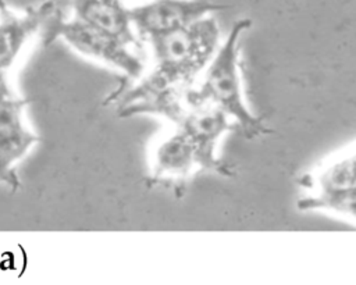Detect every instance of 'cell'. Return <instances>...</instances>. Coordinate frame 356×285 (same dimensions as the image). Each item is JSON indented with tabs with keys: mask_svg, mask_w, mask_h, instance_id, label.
<instances>
[{
	"mask_svg": "<svg viewBox=\"0 0 356 285\" xmlns=\"http://www.w3.org/2000/svg\"><path fill=\"white\" fill-rule=\"evenodd\" d=\"M56 13L53 0H43L19 11L0 0V70L8 72L15 65L31 39L44 29Z\"/></svg>",
	"mask_w": 356,
	"mask_h": 285,
	"instance_id": "8",
	"label": "cell"
},
{
	"mask_svg": "<svg viewBox=\"0 0 356 285\" xmlns=\"http://www.w3.org/2000/svg\"><path fill=\"white\" fill-rule=\"evenodd\" d=\"M56 40H63L81 56L114 68L131 79L136 81L145 72L142 58L131 50V46L90 28L74 17L65 19L58 11L43 29V43L46 46Z\"/></svg>",
	"mask_w": 356,
	"mask_h": 285,
	"instance_id": "5",
	"label": "cell"
},
{
	"mask_svg": "<svg viewBox=\"0 0 356 285\" xmlns=\"http://www.w3.org/2000/svg\"><path fill=\"white\" fill-rule=\"evenodd\" d=\"M299 210H323L356 224V147L321 161L300 178Z\"/></svg>",
	"mask_w": 356,
	"mask_h": 285,
	"instance_id": "4",
	"label": "cell"
},
{
	"mask_svg": "<svg viewBox=\"0 0 356 285\" xmlns=\"http://www.w3.org/2000/svg\"><path fill=\"white\" fill-rule=\"evenodd\" d=\"M152 68L127 89L111 96L118 117L129 108L171 92L192 88L220 46V28L213 17H204L179 31L147 40Z\"/></svg>",
	"mask_w": 356,
	"mask_h": 285,
	"instance_id": "1",
	"label": "cell"
},
{
	"mask_svg": "<svg viewBox=\"0 0 356 285\" xmlns=\"http://www.w3.org/2000/svg\"><path fill=\"white\" fill-rule=\"evenodd\" d=\"M250 25L252 21L249 18L238 19L234 24L197 82L185 92V100L189 104H211L222 110L248 139L270 132L264 125L263 117L254 115L248 107L242 89L239 39Z\"/></svg>",
	"mask_w": 356,
	"mask_h": 285,
	"instance_id": "2",
	"label": "cell"
},
{
	"mask_svg": "<svg viewBox=\"0 0 356 285\" xmlns=\"http://www.w3.org/2000/svg\"><path fill=\"white\" fill-rule=\"evenodd\" d=\"M18 96V93L13 89L10 81H8V72L0 70V106L6 101L14 99Z\"/></svg>",
	"mask_w": 356,
	"mask_h": 285,
	"instance_id": "11",
	"label": "cell"
},
{
	"mask_svg": "<svg viewBox=\"0 0 356 285\" xmlns=\"http://www.w3.org/2000/svg\"><path fill=\"white\" fill-rule=\"evenodd\" d=\"M72 17L128 46H136L138 35L129 8L122 0H71Z\"/></svg>",
	"mask_w": 356,
	"mask_h": 285,
	"instance_id": "9",
	"label": "cell"
},
{
	"mask_svg": "<svg viewBox=\"0 0 356 285\" xmlns=\"http://www.w3.org/2000/svg\"><path fill=\"white\" fill-rule=\"evenodd\" d=\"M227 7L210 0H150L129 8V13L136 35L147 42L186 28L211 11Z\"/></svg>",
	"mask_w": 356,
	"mask_h": 285,
	"instance_id": "6",
	"label": "cell"
},
{
	"mask_svg": "<svg viewBox=\"0 0 356 285\" xmlns=\"http://www.w3.org/2000/svg\"><path fill=\"white\" fill-rule=\"evenodd\" d=\"M150 167V174L146 178L147 186L172 179L182 182L199 170L196 149L184 132L174 129L154 147Z\"/></svg>",
	"mask_w": 356,
	"mask_h": 285,
	"instance_id": "10",
	"label": "cell"
},
{
	"mask_svg": "<svg viewBox=\"0 0 356 285\" xmlns=\"http://www.w3.org/2000/svg\"><path fill=\"white\" fill-rule=\"evenodd\" d=\"M185 92L167 93L138 104L127 113L125 118L150 114L170 121L175 129L184 132L193 143L199 170L232 177L234 171L218 157L217 146L225 133L239 132L238 125L218 107L211 104H189L185 100Z\"/></svg>",
	"mask_w": 356,
	"mask_h": 285,
	"instance_id": "3",
	"label": "cell"
},
{
	"mask_svg": "<svg viewBox=\"0 0 356 285\" xmlns=\"http://www.w3.org/2000/svg\"><path fill=\"white\" fill-rule=\"evenodd\" d=\"M29 103L18 95L0 106V184L14 192L21 188L17 164L40 142L25 121Z\"/></svg>",
	"mask_w": 356,
	"mask_h": 285,
	"instance_id": "7",
	"label": "cell"
}]
</instances>
